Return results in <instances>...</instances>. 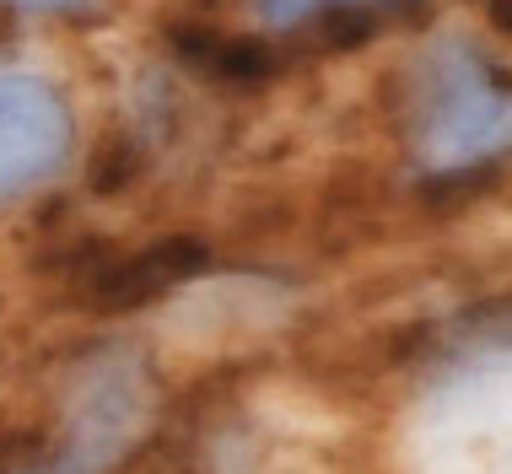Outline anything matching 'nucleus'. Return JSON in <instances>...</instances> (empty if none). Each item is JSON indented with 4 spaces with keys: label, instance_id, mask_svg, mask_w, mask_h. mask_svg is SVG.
Instances as JSON below:
<instances>
[{
    "label": "nucleus",
    "instance_id": "nucleus-1",
    "mask_svg": "<svg viewBox=\"0 0 512 474\" xmlns=\"http://www.w3.org/2000/svg\"><path fill=\"white\" fill-rule=\"evenodd\" d=\"M405 124L432 173L480 167L512 146V87L459 38H442L405 81Z\"/></svg>",
    "mask_w": 512,
    "mask_h": 474
},
{
    "label": "nucleus",
    "instance_id": "nucleus-2",
    "mask_svg": "<svg viewBox=\"0 0 512 474\" xmlns=\"http://www.w3.org/2000/svg\"><path fill=\"white\" fill-rule=\"evenodd\" d=\"M71 135V103L49 81L0 76V205L60 173Z\"/></svg>",
    "mask_w": 512,
    "mask_h": 474
},
{
    "label": "nucleus",
    "instance_id": "nucleus-3",
    "mask_svg": "<svg viewBox=\"0 0 512 474\" xmlns=\"http://www.w3.org/2000/svg\"><path fill=\"white\" fill-rule=\"evenodd\" d=\"M205 264H211L205 243H195V237H162L151 248H135L124 259L98 264L81 281V302L98 313H130V308H146V302L168 297L173 286L205 275Z\"/></svg>",
    "mask_w": 512,
    "mask_h": 474
},
{
    "label": "nucleus",
    "instance_id": "nucleus-4",
    "mask_svg": "<svg viewBox=\"0 0 512 474\" xmlns=\"http://www.w3.org/2000/svg\"><path fill=\"white\" fill-rule=\"evenodd\" d=\"M173 49L189 71H200L205 81H221V87H265L275 76V54L243 33H216V27L189 22V27H173Z\"/></svg>",
    "mask_w": 512,
    "mask_h": 474
},
{
    "label": "nucleus",
    "instance_id": "nucleus-5",
    "mask_svg": "<svg viewBox=\"0 0 512 474\" xmlns=\"http://www.w3.org/2000/svg\"><path fill=\"white\" fill-rule=\"evenodd\" d=\"M318 6H329V0H259L265 22H275V27H292V22H302V17H313Z\"/></svg>",
    "mask_w": 512,
    "mask_h": 474
},
{
    "label": "nucleus",
    "instance_id": "nucleus-6",
    "mask_svg": "<svg viewBox=\"0 0 512 474\" xmlns=\"http://www.w3.org/2000/svg\"><path fill=\"white\" fill-rule=\"evenodd\" d=\"M6 6H17V11H65V17H87L92 0H6Z\"/></svg>",
    "mask_w": 512,
    "mask_h": 474
},
{
    "label": "nucleus",
    "instance_id": "nucleus-7",
    "mask_svg": "<svg viewBox=\"0 0 512 474\" xmlns=\"http://www.w3.org/2000/svg\"><path fill=\"white\" fill-rule=\"evenodd\" d=\"M486 17L502 38H512V0H486Z\"/></svg>",
    "mask_w": 512,
    "mask_h": 474
}]
</instances>
